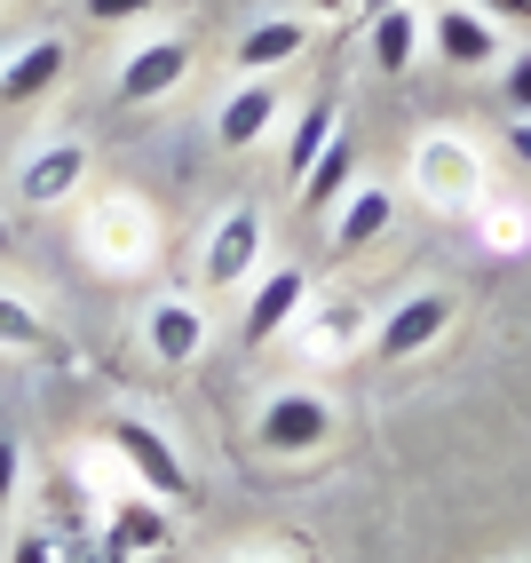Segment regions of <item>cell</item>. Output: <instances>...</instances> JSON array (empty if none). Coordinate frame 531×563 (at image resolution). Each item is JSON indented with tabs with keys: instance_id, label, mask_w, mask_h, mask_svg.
Listing matches in <instances>:
<instances>
[{
	"instance_id": "6da1fadb",
	"label": "cell",
	"mask_w": 531,
	"mask_h": 563,
	"mask_svg": "<svg viewBox=\"0 0 531 563\" xmlns=\"http://www.w3.org/2000/svg\"><path fill=\"white\" fill-rule=\"evenodd\" d=\"M111 453L135 468V484H143L151 500H182V508H191V468H182V453H175V444L151 429V421L120 412V421H111Z\"/></svg>"
},
{
	"instance_id": "7a4b0ae2",
	"label": "cell",
	"mask_w": 531,
	"mask_h": 563,
	"mask_svg": "<svg viewBox=\"0 0 531 563\" xmlns=\"http://www.w3.org/2000/svg\"><path fill=\"white\" fill-rule=\"evenodd\" d=\"M333 437V405L318 389H278L270 405H262V421H254V444L262 453H318V444Z\"/></svg>"
},
{
	"instance_id": "3957f363",
	"label": "cell",
	"mask_w": 531,
	"mask_h": 563,
	"mask_svg": "<svg viewBox=\"0 0 531 563\" xmlns=\"http://www.w3.org/2000/svg\"><path fill=\"white\" fill-rule=\"evenodd\" d=\"M412 183H421L436 207H468L484 191V159L468 152L461 135H429L421 152H412Z\"/></svg>"
},
{
	"instance_id": "277c9868",
	"label": "cell",
	"mask_w": 531,
	"mask_h": 563,
	"mask_svg": "<svg viewBox=\"0 0 531 563\" xmlns=\"http://www.w3.org/2000/svg\"><path fill=\"white\" fill-rule=\"evenodd\" d=\"M444 325H452V294H405V302L373 325V357H381V365H405V357H421Z\"/></svg>"
},
{
	"instance_id": "5b68a950",
	"label": "cell",
	"mask_w": 531,
	"mask_h": 563,
	"mask_svg": "<svg viewBox=\"0 0 531 563\" xmlns=\"http://www.w3.org/2000/svg\"><path fill=\"white\" fill-rule=\"evenodd\" d=\"M301 302H310V278L301 271H262V286L246 294V318H239V342L262 350V342H278V333L301 318Z\"/></svg>"
},
{
	"instance_id": "8992f818",
	"label": "cell",
	"mask_w": 531,
	"mask_h": 563,
	"mask_svg": "<svg viewBox=\"0 0 531 563\" xmlns=\"http://www.w3.org/2000/svg\"><path fill=\"white\" fill-rule=\"evenodd\" d=\"M64 71H71V48L56 41V32H48V41H24V48L0 56V103H9V111L41 103V96L64 80Z\"/></svg>"
},
{
	"instance_id": "52a82bcc",
	"label": "cell",
	"mask_w": 531,
	"mask_h": 563,
	"mask_svg": "<svg viewBox=\"0 0 531 563\" xmlns=\"http://www.w3.org/2000/svg\"><path fill=\"white\" fill-rule=\"evenodd\" d=\"M182 71H191V41H143L111 88H120V103H159L182 88Z\"/></svg>"
},
{
	"instance_id": "ba28073f",
	"label": "cell",
	"mask_w": 531,
	"mask_h": 563,
	"mask_svg": "<svg viewBox=\"0 0 531 563\" xmlns=\"http://www.w3.org/2000/svg\"><path fill=\"white\" fill-rule=\"evenodd\" d=\"M254 262H262V214L254 207H231V214L214 222V239H207V286H239Z\"/></svg>"
},
{
	"instance_id": "9c48e42d",
	"label": "cell",
	"mask_w": 531,
	"mask_h": 563,
	"mask_svg": "<svg viewBox=\"0 0 531 563\" xmlns=\"http://www.w3.org/2000/svg\"><path fill=\"white\" fill-rule=\"evenodd\" d=\"M143 333H151V357H159V365H191L207 350V310L182 302V294H167V302H151Z\"/></svg>"
},
{
	"instance_id": "30bf717a",
	"label": "cell",
	"mask_w": 531,
	"mask_h": 563,
	"mask_svg": "<svg viewBox=\"0 0 531 563\" xmlns=\"http://www.w3.org/2000/svg\"><path fill=\"white\" fill-rule=\"evenodd\" d=\"M80 175H88V143H41V152L24 159L16 191H24L32 207H56V199L80 191Z\"/></svg>"
},
{
	"instance_id": "8fae6325",
	"label": "cell",
	"mask_w": 531,
	"mask_h": 563,
	"mask_svg": "<svg viewBox=\"0 0 531 563\" xmlns=\"http://www.w3.org/2000/svg\"><path fill=\"white\" fill-rule=\"evenodd\" d=\"M301 48H310V24H301V16H262V24H246L239 32V71H246V80H262V71H270V64H294Z\"/></svg>"
},
{
	"instance_id": "7c38bea8",
	"label": "cell",
	"mask_w": 531,
	"mask_h": 563,
	"mask_svg": "<svg viewBox=\"0 0 531 563\" xmlns=\"http://www.w3.org/2000/svg\"><path fill=\"white\" fill-rule=\"evenodd\" d=\"M167 548V508L159 500H120L111 508V532H103V563H128V555H159Z\"/></svg>"
},
{
	"instance_id": "4fadbf2b",
	"label": "cell",
	"mask_w": 531,
	"mask_h": 563,
	"mask_svg": "<svg viewBox=\"0 0 531 563\" xmlns=\"http://www.w3.org/2000/svg\"><path fill=\"white\" fill-rule=\"evenodd\" d=\"M436 56L461 64V71L500 64V24H484L476 9H436Z\"/></svg>"
},
{
	"instance_id": "5bb4252c",
	"label": "cell",
	"mask_w": 531,
	"mask_h": 563,
	"mask_svg": "<svg viewBox=\"0 0 531 563\" xmlns=\"http://www.w3.org/2000/svg\"><path fill=\"white\" fill-rule=\"evenodd\" d=\"M270 120H278V88H270V80H246L231 103H222L214 143H222V152H246V143H262V135H270Z\"/></svg>"
},
{
	"instance_id": "9a60e30c",
	"label": "cell",
	"mask_w": 531,
	"mask_h": 563,
	"mask_svg": "<svg viewBox=\"0 0 531 563\" xmlns=\"http://www.w3.org/2000/svg\"><path fill=\"white\" fill-rule=\"evenodd\" d=\"M397 222V191H381V183H365V191L341 199V222H333V254H365L373 239H381Z\"/></svg>"
},
{
	"instance_id": "2e32d148",
	"label": "cell",
	"mask_w": 531,
	"mask_h": 563,
	"mask_svg": "<svg viewBox=\"0 0 531 563\" xmlns=\"http://www.w3.org/2000/svg\"><path fill=\"white\" fill-rule=\"evenodd\" d=\"M412 56H421V16L405 0L373 9V71H412Z\"/></svg>"
},
{
	"instance_id": "e0dca14e",
	"label": "cell",
	"mask_w": 531,
	"mask_h": 563,
	"mask_svg": "<svg viewBox=\"0 0 531 563\" xmlns=\"http://www.w3.org/2000/svg\"><path fill=\"white\" fill-rule=\"evenodd\" d=\"M350 175H357V143H350V135H333L325 152H318V167L301 175V199H310V207H333V199H350Z\"/></svg>"
},
{
	"instance_id": "ac0fdd59",
	"label": "cell",
	"mask_w": 531,
	"mask_h": 563,
	"mask_svg": "<svg viewBox=\"0 0 531 563\" xmlns=\"http://www.w3.org/2000/svg\"><path fill=\"white\" fill-rule=\"evenodd\" d=\"M333 128H341L333 103H310V111H301V128H294V143H286V183H301V175L318 167V152L333 143Z\"/></svg>"
},
{
	"instance_id": "d6986e66",
	"label": "cell",
	"mask_w": 531,
	"mask_h": 563,
	"mask_svg": "<svg viewBox=\"0 0 531 563\" xmlns=\"http://www.w3.org/2000/svg\"><path fill=\"white\" fill-rule=\"evenodd\" d=\"M357 333H365V310H357V302H325L318 325H301V342H310L318 357H341V350L357 342Z\"/></svg>"
},
{
	"instance_id": "ffe728a7",
	"label": "cell",
	"mask_w": 531,
	"mask_h": 563,
	"mask_svg": "<svg viewBox=\"0 0 531 563\" xmlns=\"http://www.w3.org/2000/svg\"><path fill=\"white\" fill-rule=\"evenodd\" d=\"M0 350H48V325L32 302H16V294H0Z\"/></svg>"
},
{
	"instance_id": "44dd1931",
	"label": "cell",
	"mask_w": 531,
	"mask_h": 563,
	"mask_svg": "<svg viewBox=\"0 0 531 563\" xmlns=\"http://www.w3.org/2000/svg\"><path fill=\"white\" fill-rule=\"evenodd\" d=\"M508 71H500V96L516 103V120H531V48L523 56H500Z\"/></svg>"
},
{
	"instance_id": "7402d4cb",
	"label": "cell",
	"mask_w": 531,
	"mask_h": 563,
	"mask_svg": "<svg viewBox=\"0 0 531 563\" xmlns=\"http://www.w3.org/2000/svg\"><path fill=\"white\" fill-rule=\"evenodd\" d=\"M88 9V24H135V16H151L159 0H80Z\"/></svg>"
},
{
	"instance_id": "603a6c76",
	"label": "cell",
	"mask_w": 531,
	"mask_h": 563,
	"mask_svg": "<svg viewBox=\"0 0 531 563\" xmlns=\"http://www.w3.org/2000/svg\"><path fill=\"white\" fill-rule=\"evenodd\" d=\"M16 476H24V444H16L9 429H0V508L16 500Z\"/></svg>"
},
{
	"instance_id": "cb8c5ba5",
	"label": "cell",
	"mask_w": 531,
	"mask_h": 563,
	"mask_svg": "<svg viewBox=\"0 0 531 563\" xmlns=\"http://www.w3.org/2000/svg\"><path fill=\"white\" fill-rule=\"evenodd\" d=\"M9 563H56V548H48V532H24V540H16V555H9Z\"/></svg>"
},
{
	"instance_id": "d4e9b609",
	"label": "cell",
	"mask_w": 531,
	"mask_h": 563,
	"mask_svg": "<svg viewBox=\"0 0 531 563\" xmlns=\"http://www.w3.org/2000/svg\"><path fill=\"white\" fill-rule=\"evenodd\" d=\"M476 9H491V16H508V24L531 32V0H476Z\"/></svg>"
},
{
	"instance_id": "484cf974",
	"label": "cell",
	"mask_w": 531,
	"mask_h": 563,
	"mask_svg": "<svg viewBox=\"0 0 531 563\" xmlns=\"http://www.w3.org/2000/svg\"><path fill=\"white\" fill-rule=\"evenodd\" d=\"M508 152H516V159L531 167V120H516V128H508Z\"/></svg>"
},
{
	"instance_id": "4316f807",
	"label": "cell",
	"mask_w": 531,
	"mask_h": 563,
	"mask_svg": "<svg viewBox=\"0 0 531 563\" xmlns=\"http://www.w3.org/2000/svg\"><path fill=\"white\" fill-rule=\"evenodd\" d=\"M310 9H318V16H341V9H357V0H310Z\"/></svg>"
},
{
	"instance_id": "83f0119b",
	"label": "cell",
	"mask_w": 531,
	"mask_h": 563,
	"mask_svg": "<svg viewBox=\"0 0 531 563\" xmlns=\"http://www.w3.org/2000/svg\"><path fill=\"white\" fill-rule=\"evenodd\" d=\"M231 563H278V555H231Z\"/></svg>"
},
{
	"instance_id": "f1b7e54d",
	"label": "cell",
	"mask_w": 531,
	"mask_h": 563,
	"mask_svg": "<svg viewBox=\"0 0 531 563\" xmlns=\"http://www.w3.org/2000/svg\"><path fill=\"white\" fill-rule=\"evenodd\" d=\"M143 563H167V548H159V555H143Z\"/></svg>"
},
{
	"instance_id": "f546056e",
	"label": "cell",
	"mask_w": 531,
	"mask_h": 563,
	"mask_svg": "<svg viewBox=\"0 0 531 563\" xmlns=\"http://www.w3.org/2000/svg\"><path fill=\"white\" fill-rule=\"evenodd\" d=\"M0 56H9V41H0Z\"/></svg>"
}]
</instances>
